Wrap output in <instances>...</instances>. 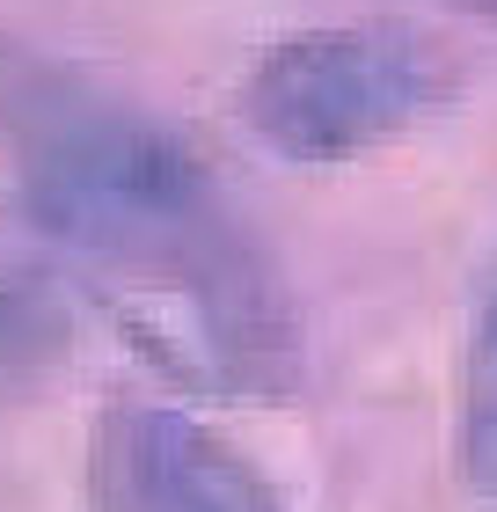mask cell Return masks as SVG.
<instances>
[{
	"mask_svg": "<svg viewBox=\"0 0 497 512\" xmlns=\"http://www.w3.org/2000/svg\"><path fill=\"white\" fill-rule=\"evenodd\" d=\"M0 147L30 220L169 381L293 395L300 344L278 271L176 125L81 74L0 52Z\"/></svg>",
	"mask_w": 497,
	"mask_h": 512,
	"instance_id": "1",
	"label": "cell"
},
{
	"mask_svg": "<svg viewBox=\"0 0 497 512\" xmlns=\"http://www.w3.org/2000/svg\"><path fill=\"white\" fill-rule=\"evenodd\" d=\"M52 337H59V315L44 286L0 271V395H22V381L52 359Z\"/></svg>",
	"mask_w": 497,
	"mask_h": 512,
	"instance_id": "5",
	"label": "cell"
},
{
	"mask_svg": "<svg viewBox=\"0 0 497 512\" xmlns=\"http://www.w3.org/2000/svg\"><path fill=\"white\" fill-rule=\"evenodd\" d=\"M446 8H461V15H483V22H497V0H446Z\"/></svg>",
	"mask_w": 497,
	"mask_h": 512,
	"instance_id": "6",
	"label": "cell"
},
{
	"mask_svg": "<svg viewBox=\"0 0 497 512\" xmlns=\"http://www.w3.org/2000/svg\"><path fill=\"white\" fill-rule=\"evenodd\" d=\"M96 512H286L271 476L176 403H110L88 439Z\"/></svg>",
	"mask_w": 497,
	"mask_h": 512,
	"instance_id": "3",
	"label": "cell"
},
{
	"mask_svg": "<svg viewBox=\"0 0 497 512\" xmlns=\"http://www.w3.org/2000/svg\"><path fill=\"white\" fill-rule=\"evenodd\" d=\"M461 483L497 505V264L476 278L461 330Z\"/></svg>",
	"mask_w": 497,
	"mask_h": 512,
	"instance_id": "4",
	"label": "cell"
},
{
	"mask_svg": "<svg viewBox=\"0 0 497 512\" xmlns=\"http://www.w3.org/2000/svg\"><path fill=\"white\" fill-rule=\"evenodd\" d=\"M461 88L454 44L417 22H322L278 37L234 88L249 139L293 169H344L439 118Z\"/></svg>",
	"mask_w": 497,
	"mask_h": 512,
	"instance_id": "2",
	"label": "cell"
}]
</instances>
